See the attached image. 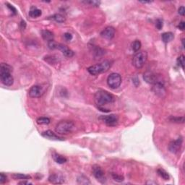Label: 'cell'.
Instances as JSON below:
<instances>
[{
  "instance_id": "cell-1",
  "label": "cell",
  "mask_w": 185,
  "mask_h": 185,
  "mask_svg": "<svg viewBox=\"0 0 185 185\" xmlns=\"http://www.w3.org/2000/svg\"><path fill=\"white\" fill-rule=\"evenodd\" d=\"M94 100L98 109L101 110V112H110V110L106 106L108 104L114 103L115 97L106 90H99L96 93L94 96Z\"/></svg>"
},
{
  "instance_id": "cell-2",
  "label": "cell",
  "mask_w": 185,
  "mask_h": 185,
  "mask_svg": "<svg viewBox=\"0 0 185 185\" xmlns=\"http://www.w3.org/2000/svg\"><path fill=\"white\" fill-rule=\"evenodd\" d=\"M12 71V67L5 63L1 64L0 67V78L1 81L5 85L11 86L14 83V78L11 72Z\"/></svg>"
},
{
  "instance_id": "cell-3",
  "label": "cell",
  "mask_w": 185,
  "mask_h": 185,
  "mask_svg": "<svg viewBox=\"0 0 185 185\" xmlns=\"http://www.w3.org/2000/svg\"><path fill=\"white\" fill-rule=\"evenodd\" d=\"M112 66V62L110 61H104L97 65H93L87 68V71L92 75H98L99 74L107 72Z\"/></svg>"
},
{
  "instance_id": "cell-4",
  "label": "cell",
  "mask_w": 185,
  "mask_h": 185,
  "mask_svg": "<svg viewBox=\"0 0 185 185\" xmlns=\"http://www.w3.org/2000/svg\"><path fill=\"white\" fill-rule=\"evenodd\" d=\"M75 129V123L72 121H61L57 124L55 130L59 135H67L72 133Z\"/></svg>"
},
{
  "instance_id": "cell-5",
  "label": "cell",
  "mask_w": 185,
  "mask_h": 185,
  "mask_svg": "<svg viewBox=\"0 0 185 185\" xmlns=\"http://www.w3.org/2000/svg\"><path fill=\"white\" fill-rule=\"evenodd\" d=\"M147 59V54L146 51H139L135 54L133 59V64L137 69H140L144 66Z\"/></svg>"
},
{
  "instance_id": "cell-6",
  "label": "cell",
  "mask_w": 185,
  "mask_h": 185,
  "mask_svg": "<svg viewBox=\"0 0 185 185\" xmlns=\"http://www.w3.org/2000/svg\"><path fill=\"white\" fill-rule=\"evenodd\" d=\"M107 83L111 88H118L122 83V77L118 73L110 74L107 78Z\"/></svg>"
},
{
  "instance_id": "cell-7",
  "label": "cell",
  "mask_w": 185,
  "mask_h": 185,
  "mask_svg": "<svg viewBox=\"0 0 185 185\" xmlns=\"http://www.w3.org/2000/svg\"><path fill=\"white\" fill-rule=\"evenodd\" d=\"M152 90L155 95L161 98H163L166 95V90H165L163 82H158L153 85Z\"/></svg>"
},
{
  "instance_id": "cell-8",
  "label": "cell",
  "mask_w": 185,
  "mask_h": 185,
  "mask_svg": "<svg viewBox=\"0 0 185 185\" xmlns=\"http://www.w3.org/2000/svg\"><path fill=\"white\" fill-rule=\"evenodd\" d=\"M143 78L146 83L151 85H153L158 82H163L159 76L152 72H146L145 73H144Z\"/></svg>"
},
{
  "instance_id": "cell-9",
  "label": "cell",
  "mask_w": 185,
  "mask_h": 185,
  "mask_svg": "<svg viewBox=\"0 0 185 185\" xmlns=\"http://www.w3.org/2000/svg\"><path fill=\"white\" fill-rule=\"evenodd\" d=\"M103 121L107 126H115L118 124L119 122V118L116 115L111 114L108 116H102L99 118Z\"/></svg>"
},
{
  "instance_id": "cell-10",
  "label": "cell",
  "mask_w": 185,
  "mask_h": 185,
  "mask_svg": "<svg viewBox=\"0 0 185 185\" xmlns=\"http://www.w3.org/2000/svg\"><path fill=\"white\" fill-rule=\"evenodd\" d=\"M92 172H93V174L95 176L96 179L98 181H99L101 183H104L106 182L105 175H104V172L101 166L98 165H94L92 167Z\"/></svg>"
},
{
  "instance_id": "cell-11",
  "label": "cell",
  "mask_w": 185,
  "mask_h": 185,
  "mask_svg": "<svg viewBox=\"0 0 185 185\" xmlns=\"http://www.w3.org/2000/svg\"><path fill=\"white\" fill-rule=\"evenodd\" d=\"M182 142H183V139H182V137H179L176 140L171 142L169 145V151L172 153H177L181 150Z\"/></svg>"
},
{
  "instance_id": "cell-12",
  "label": "cell",
  "mask_w": 185,
  "mask_h": 185,
  "mask_svg": "<svg viewBox=\"0 0 185 185\" xmlns=\"http://www.w3.org/2000/svg\"><path fill=\"white\" fill-rule=\"evenodd\" d=\"M44 94V90L41 85H33L29 90V96L31 98H39Z\"/></svg>"
},
{
  "instance_id": "cell-13",
  "label": "cell",
  "mask_w": 185,
  "mask_h": 185,
  "mask_svg": "<svg viewBox=\"0 0 185 185\" xmlns=\"http://www.w3.org/2000/svg\"><path fill=\"white\" fill-rule=\"evenodd\" d=\"M115 32H116V30H115L114 28L112 27V26H108L102 30V32L101 33V36L103 38H106V39H112L114 37Z\"/></svg>"
},
{
  "instance_id": "cell-14",
  "label": "cell",
  "mask_w": 185,
  "mask_h": 185,
  "mask_svg": "<svg viewBox=\"0 0 185 185\" xmlns=\"http://www.w3.org/2000/svg\"><path fill=\"white\" fill-rule=\"evenodd\" d=\"M41 135L47 139H49V140H60V141H63L65 140V139H63L62 137H59L58 135H57L55 133H53L51 130H46V131L44 132V133L41 134Z\"/></svg>"
},
{
  "instance_id": "cell-15",
  "label": "cell",
  "mask_w": 185,
  "mask_h": 185,
  "mask_svg": "<svg viewBox=\"0 0 185 185\" xmlns=\"http://www.w3.org/2000/svg\"><path fill=\"white\" fill-rule=\"evenodd\" d=\"M57 49L60 50V51L62 52V54H63L66 57L70 58L73 57L74 55L73 51H72L70 48H68L67 46L64 45V44H59V45H58V47H57Z\"/></svg>"
},
{
  "instance_id": "cell-16",
  "label": "cell",
  "mask_w": 185,
  "mask_h": 185,
  "mask_svg": "<svg viewBox=\"0 0 185 185\" xmlns=\"http://www.w3.org/2000/svg\"><path fill=\"white\" fill-rule=\"evenodd\" d=\"M48 181L51 183L55 184H62L65 182L64 177L60 174H54L50 175L48 177Z\"/></svg>"
},
{
  "instance_id": "cell-17",
  "label": "cell",
  "mask_w": 185,
  "mask_h": 185,
  "mask_svg": "<svg viewBox=\"0 0 185 185\" xmlns=\"http://www.w3.org/2000/svg\"><path fill=\"white\" fill-rule=\"evenodd\" d=\"M41 36L42 38H44L45 41H47L48 42L53 41L54 40V34L52 32L48 30H41Z\"/></svg>"
},
{
  "instance_id": "cell-18",
  "label": "cell",
  "mask_w": 185,
  "mask_h": 185,
  "mask_svg": "<svg viewBox=\"0 0 185 185\" xmlns=\"http://www.w3.org/2000/svg\"><path fill=\"white\" fill-rule=\"evenodd\" d=\"M52 158L54 160V161L59 164H63L67 162V158L64 157L63 155H61L57 153H53Z\"/></svg>"
},
{
  "instance_id": "cell-19",
  "label": "cell",
  "mask_w": 185,
  "mask_h": 185,
  "mask_svg": "<svg viewBox=\"0 0 185 185\" xmlns=\"http://www.w3.org/2000/svg\"><path fill=\"white\" fill-rule=\"evenodd\" d=\"M161 38H162V41L164 43L167 44V43H169L174 39V33H172V32H165V33H163L162 36H161Z\"/></svg>"
},
{
  "instance_id": "cell-20",
  "label": "cell",
  "mask_w": 185,
  "mask_h": 185,
  "mask_svg": "<svg viewBox=\"0 0 185 185\" xmlns=\"http://www.w3.org/2000/svg\"><path fill=\"white\" fill-rule=\"evenodd\" d=\"M41 14H42V12H41V9L33 7L29 12V16L32 18H36L41 16Z\"/></svg>"
},
{
  "instance_id": "cell-21",
  "label": "cell",
  "mask_w": 185,
  "mask_h": 185,
  "mask_svg": "<svg viewBox=\"0 0 185 185\" xmlns=\"http://www.w3.org/2000/svg\"><path fill=\"white\" fill-rule=\"evenodd\" d=\"M12 176L14 179H15V180H17V179H23V180L24 179V180H28V179L31 178V176H29V175H26V174H12Z\"/></svg>"
},
{
  "instance_id": "cell-22",
  "label": "cell",
  "mask_w": 185,
  "mask_h": 185,
  "mask_svg": "<svg viewBox=\"0 0 185 185\" xmlns=\"http://www.w3.org/2000/svg\"><path fill=\"white\" fill-rule=\"evenodd\" d=\"M157 173H158V174L159 175L162 179H163L164 180H169V174H168V172H165L164 169H158V170H157Z\"/></svg>"
},
{
  "instance_id": "cell-23",
  "label": "cell",
  "mask_w": 185,
  "mask_h": 185,
  "mask_svg": "<svg viewBox=\"0 0 185 185\" xmlns=\"http://www.w3.org/2000/svg\"><path fill=\"white\" fill-rule=\"evenodd\" d=\"M77 183L80 184H90V182L88 179V178L83 176V175L78 176V177H77Z\"/></svg>"
},
{
  "instance_id": "cell-24",
  "label": "cell",
  "mask_w": 185,
  "mask_h": 185,
  "mask_svg": "<svg viewBox=\"0 0 185 185\" xmlns=\"http://www.w3.org/2000/svg\"><path fill=\"white\" fill-rule=\"evenodd\" d=\"M51 19L55 20L57 23H64L65 21V17L61 14H55L51 16Z\"/></svg>"
},
{
  "instance_id": "cell-25",
  "label": "cell",
  "mask_w": 185,
  "mask_h": 185,
  "mask_svg": "<svg viewBox=\"0 0 185 185\" xmlns=\"http://www.w3.org/2000/svg\"><path fill=\"white\" fill-rule=\"evenodd\" d=\"M141 46H142L141 42H140L139 40H135L134 42H133L131 46H132V48H133V51H135V52H138V51L140 50Z\"/></svg>"
},
{
  "instance_id": "cell-26",
  "label": "cell",
  "mask_w": 185,
  "mask_h": 185,
  "mask_svg": "<svg viewBox=\"0 0 185 185\" xmlns=\"http://www.w3.org/2000/svg\"><path fill=\"white\" fill-rule=\"evenodd\" d=\"M169 120L172 122L174 123H184V117L181 116V117H176V116H170L169 118Z\"/></svg>"
},
{
  "instance_id": "cell-27",
  "label": "cell",
  "mask_w": 185,
  "mask_h": 185,
  "mask_svg": "<svg viewBox=\"0 0 185 185\" xmlns=\"http://www.w3.org/2000/svg\"><path fill=\"white\" fill-rule=\"evenodd\" d=\"M36 122L38 124H48L50 123V119L48 117H40L36 120Z\"/></svg>"
},
{
  "instance_id": "cell-28",
  "label": "cell",
  "mask_w": 185,
  "mask_h": 185,
  "mask_svg": "<svg viewBox=\"0 0 185 185\" xmlns=\"http://www.w3.org/2000/svg\"><path fill=\"white\" fill-rule=\"evenodd\" d=\"M83 3L86 4V5H89L90 6H94V7H98L101 4V2L100 1H95V0H90V1H84L83 2Z\"/></svg>"
},
{
  "instance_id": "cell-29",
  "label": "cell",
  "mask_w": 185,
  "mask_h": 185,
  "mask_svg": "<svg viewBox=\"0 0 185 185\" xmlns=\"http://www.w3.org/2000/svg\"><path fill=\"white\" fill-rule=\"evenodd\" d=\"M112 177H113L114 180L117 182H122L124 180V178L123 176L119 175L117 174H112Z\"/></svg>"
},
{
  "instance_id": "cell-30",
  "label": "cell",
  "mask_w": 185,
  "mask_h": 185,
  "mask_svg": "<svg viewBox=\"0 0 185 185\" xmlns=\"http://www.w3.org/2000/svg\"><path fill=\"white\" fill-rule=\"evenodd\" d=\"M58 45H59V44H58V43H57L56 41H54V40H53V41H49V42H48V48L51 50L57 49Z\"/></svg>"
},
{
  "instance_id": "cell-31",
  "label": "cell",
  "mask_w": 185,
  "mask_h": 185,
  "mask_svg": "<svg viewBox=\"0 0 185 185\" xmlns=\"http://www.w3.org/2000/svg\"><path fill=\"white\" fill-rule=\"evenodd\" d=\"M177 64L179 66L182 67V69H184V55H181L177 59Z\"/></svg>"
},
{
  "instance_id": "cell-32",
  "label": "cell",
  "mask_w": 185,
  "mask_h": 185,
  "mask_svg": "<svg viewBox=\"0 0 185 185\" xmlns=\"http://www.w3.org/2000/svg\"><path fill=\"white\" fill-rule=\"evenodd\" d=\"M163 25V20H161V19H158V20H156V22H155V27H156V28L158 29V30H161V29H162Z\"/></svg>"
},
{
  "instance_id": "cell-33",
  "label": "cell",
  "mask_w": 185,
  "mask_h": 185,
  "mask_svg": "<svg viewBox=\"0 0 185 185\" xmlns=\"http://www.w3.org/2000/svg\"><path fill=\"white\" fill-rule=\"evenodd\" d=\"M7 181V177L4 173L0 174V184H5Z\"/></svg>"
},
{
  "instance_id": "cell-34",
  "label": "cell",
  "mask_w": 185,
  "mask_h": 185,
  "mask_svg": "<svg viewBox=\"0 0 185 185\" xmlns=\"http://www.w3.org/2000/svg\"><path fill=\"white\" fill-rule=\"evenodd\" d=\"M64 38L66 41H71L72 39V35L69 33H65L64 34Z\"/></svg>"
},
{
  "instance_id": "cell-35",
  "label": "cell",
  "mask_w": 185,
  "mask_h": 185,
  "mask_svg": "<svg viewBox=\"0 0 185 185\" xmlns=\"http://www.w3.org/2000/svg\"><path fill=\"white\" fill-rule=\"evenodd\" d=\"M7 7L9 8V9H10L11 11H12V13H13L14 15H16V14H17V10H16V9H15V8L14 7L12 6V5H9V3H7Z\"/></svg>"
},
{
  "instance_id": "cell-36",
  "label": "cell",
  "mask_w": 185,
  "mask_h": 185,
  "mask_svg": "<svg viewBox=\"0 0 185 185\" xmlns=\"http://www.w3.org/2000/svg\"><path fill=\"white\" fill-rule=\"evenodd\" d=\"M178 12H179V14L181 15H184L185 14V9H184V6H182L180 7L179 8V10H178Z\"/></svg>"
},
{
  "instance_id": "cell-37",
  "label": "cell",
  "mask_w": 185,
  "mask_h": 185,
  "mask_svg": "<svg viewBox=\"0 0 185 185\" xmlns=\"http://www.w3.org/2000/svg\"><path fill=\"white\" fill-rule=\"evenodd\" d=\"M177 27H178V28H179L180 30H184L185 28V23L184 21L180 22V23H179V24L178 25Z\"/></svg>"
},
{
  "instance_id": "cell-38",
  "label": "cell",
  "mask_w": 185,
  "mask_h": 185,
  "mask_svg": "<svg viewBox=\"0 0 185 185\" xmlns=\"http://www.w3.org/2000/svg\"><path fill=\"white\" fill-rule=\"evenodd\" d=\"M26 22L23 21V20H22V22H21V28L22 29H25V28H26Z\"/></svg>"
},
{
  "instance_id": "cell-39",
  "label": "cell",
  "mask_w": 185,
  "mask_h": 185,
  "mask_svg": "<svg viewBox=\"0 0 185 185\" xmlns=\"http://www.w3.org/2000/svg\"><path fill=\"white\" fill-rule=\"evenodd\" d=\"M20 184H31V183H30V182H26V181H23V182H20Z\"/></svg>"
},
{
  "instance_id": "cell-40",
  "label": "cell",
  "mask_w": 185,
  "mask_h": 185,
  "mask_svg": "<svg viewBox=\"0 0 185 185\" xmlns=\"http://www.w3.org/2000/svg\"><path fill=\"white\" fill-rule=\"evenodd\" d=\"M141 2V3H143V4H146V3H151V1H149V2H145H145Z\"/></svg>"
}]
</instances>
